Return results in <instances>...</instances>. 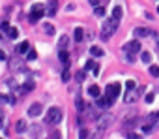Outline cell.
Wrapping results in <instances>:
<instances>
[{
    "mask_svg": "<svg viewBox=\"0 0 159 139\" xmlns=\"http://www.w3.org/2000/svg\"><path fill=\"white\" fill-rule=\"evenodd\" d=\"M157 11H159V8H157Z\"/></svg>",
    "mask_w": 159,
    "mask_h": 139,
    "instance_id": "obj_45",
    "label": "cell"
},
{
    "mask_svg": "<svg viewBox=\"0 0 159 139\" xmlns=\"http://www.w3.org/2000/svg\"><path fill=\"white\" fill-rule=\"evenodd\" d=\"M36 88V83H34V81H26V83H23V85H21V94H28V92H32V90Z\"/></svg>",
    "mask_w": 159,
    "mask_h": 139,
    "instance_id": "obj_14",
    "label": "cell"
},
{
    "mask_svg": "<svg viewBox=\"0 0 159 139\" xmlns=\"http://www.w3.org/2000/svg\"><path fill=\"white\" fill-rule=\"evenodd\" d=\"M6 85H8V86H9V88L13 90V92H15V90H17V83H15V81H13V79H9V81H6Z\"/></svg>",
    "mask_w": 159,
    "mask_h": 139,
    "instance_id": "obj_34",
    "label": "cell"
},
{
    "mask_svg": "<svg viewBox=\"0 0 159 139\" xmlns=\"http://www.w3.org/2000/svg\"><path fill=\"white\" fill-rule=\"evenodd\" d=\"M26 59H28V60H36V59H37V53H36L34 49H30V51L26 53Z\"/></svg>",
    "mask_w": 159,
    "mask_h": 139,
    "instance_id": "obj_32",
    "label": "cell"
},
{
    "mask_svg": "<svg viewBox=\"0 0 159 139\" xmlns=\"http://www.w3.org/2000/svg\"><path fill=\"white\" fill-rule=\"evenodd\" d=\"M53 139H62V134H60V132H55V134H53Z\"/></svg>",
    "mask_w": 159,
    "mask_h": 139,
    "instance_id": "obj_41",
    "label": "cell"
},
{
    "mask_svg": "<svg viewBox=\"0 0 159 139\" xmlns=\"http://www.w3.org/2000/svg\"><path fill=\"white\" fill-rule=\"evenodd\" d=\"M58 59H60V62H62V66H66V68H69V53L68 51H60L58 53Z\"/></svg>",
    "mask_w": 159,
    "mask_h": 139,
    "instance_id": "obj_16",
    "label": "cell"
},
{
    "mask_svg": "<svg viewBox=\"0 0 159 139\" xmlns=\"http://www.w3.org/2000/svg\"><path fill=\"white\" fill-rule=\"evenodd\" d=\"M125 59H127V62L133 64V62H135V55H127V53H125Z\"/></svg>",
    "mask_w": 159,
    "mask_h": 139,
    "instance_id": "obj_40",
    "label": "cell"
},
{
    "mask_svg": "<svg viewBox=\"0 0 159 139\" xmlns=\"http://www.w3.org/2000/svg\"><path fill=\"white\" fill-rule=\"evenodd\" d=\"M137 126H139V118H127L124 122V132H131V130H135Z\"/></svg>",
    "mask_w": 159,
    "mask_h": 139,
    "instance_id": "obj_13",
    "label": "cell"
},
{
    "mask_svg": "<svg viewBox=\"0 0 159 139\" xmlns=\"http://www.w3.org/2000/svg\"><path fill=\"white\" fill-rule=\"evenodd\" d=\"M157 120H159V113H150V115H148V117L144 118V122H142V124H157Z\"/></svg>",
    "mask_w": 159,
    "mask_h": 139,
    "instance_id": "obj_18",
    "label": "cell"
},
{
    "mask_svg": "<svg viewBox=\"0 0 159 139\" xmlns=\"http://www.w3.org/2000/svg\"><path fill=\"white\" fill-rule=\"evenodd\" d=\"M112 19H116V21L122 19V6H114L112 8Z\"/></svg>",
    "mask_w": 159,
    "mask_h": 139,
    "instance_id": "obj_23",
    "label": "cell"
},
{
    "mask_svg": "<svg viewBox=\"0 0 159 139\" xmlns=\"http://www.w3.org/2000/svg\"><path fill=\"white\" fill-rule=\"evenodd\" d=\"M141 60H142L144 64H148V62L152 60V55L148 53V51H141Z\"/></svg>",
    "mask_w": 159,
    "mask_h": 139,
    "instance_id": "obj_28",
    "label": "cell"
},
{
    "mask_svg": "<svg viewBox=\"0 0 159 139\" xmlns=\"http://www.w3.org/2000/svg\"><path fill=\"white\" fill-rule=\"evenodd\" d=\"M95 107H99V109H109V107H112V102H110L109 98L105 94H101L99 98H95Z\"/></svg>",
    "mask_w": 159,
    "mask_h": 139,
    "instance_id": "obj_9",
    "label": "cell"
},
{
    "mask_svg": "<svg viewBox=\"0 0 159 139\" xmlns=\"http://www.w3.org/2000/svg\"><path fill=\"white\" fill-rule=\"evenodd\" d=\"M17 36H19V30L15 27H9L8 28V38H9V40H15Z\"/></svg>",
    "mask_w": 159,
    "mask_h": 139,
    "instance_id": "obj_25",
    "label": "cell"
},
{
    "mask_svg": "<svg viewBox=\"0 0 159 139\" xmlns=\"http://www.w3.org/2000/svg\"><path fill=\"white\" fill-rule=\"evenodd\" d=\"M41 113H43V105L41 103H32L30 107H28V117H32V118L39 117Z\"/></svg>",
    "mask_w": 159,
    "mask_h": 139,
    "instance_id": "obj_10",
    "label": "cell"
},
{
    "mask_svg": "<svg viewBox=\"0 0 159 139\" xmlns=\"http://www.w3.org/2000/svg\"><path fill=\"white\" fill-rule=\"evenodd\" d=\"M124 53H127V55H137V53H141V43L137 40H133V41H129V43H125L124 45Z\"/></svg>",
    "mask_w": 159,
    "mask_h": 139,
    "instance_id": "obj_8",
    "label": "cell"
},
{
    "mask_svg": "<svg viewBox=\"0 0 159 139\" xmlns=\"http://www.w3.org/2000/svg\"><path fill=\"white\" fill-rule=\"evenodd\" d=\"M118 23L120 21H116V19H112V17L107 19L105 25H103V28H101V40H109L114 32L118 30Z\"/></svg>",
    "mask_w": 159,
    "mask_h": 139,
    "instance_id": "obj_2",
    "label": "cell"
},
{
    "mask_svg": "<svg viewBox=\"0 0 159 139\" xmlns=\"http://www.w3.org/2000/svg\"><path fill=\"white\" fill-rule=\"evenodd\" d=\"M127 139H142L141 135H137V134H131V132H127Z\"/></svg>",
    "mask_w": 159,
    "mask_h": 139,
    "instance_id": "obj_39",
    "label": "cell"
},
{
    "mask_svg": "<svg viewBox=\"0 0 159 139\" xmlns=\"http://www.w3.org/2000/svg\"><path fill=\"white\" fill-rule=\"evenodd\" d=\"M75 79H77V83H82V81L86 79V70H79L77 75H75Z\"/></svg>",
    "mask_w": 159,
    "mask_h": 139,
    "instance_id": "obj_29",
    "label": "cell"
},
{
    "mask_svg": "<svg viewBox=\"0 0 159 139\" xmlns=\"http://www.w3.org/2000/svg\"><path fill=\"white\" fill-rule=\"evenodd\" d=\"M28 135H30L32 139H41V137H43V126H41L39 122L30 124V126H28Z\"/></svg>",
    "mask_w": 159,
    "mask_h": 139,
    "instance_id": "obj_6",
    "label": "cell"
},
{
    "mask_svg": "<svg viewBox=\"0 0 159 139\" xmlns=\"http://www.w3.org/2000/svg\"><path fill=\"white\" fill-rule=\"evenodd\" d=\"M75 105H77V111L81 113V111H86V103H84V100L81 98V96H77V98H75Z\"/></svg>",
    "mask_w": 159,
    "mask_h": 139,
    "instance_id": "obj_22",
    "label": "cell"
},
{
    "mask_svg": "<svg viewBox=\"0 0 159 139\" xmlns=\"http://www.w3.org/2000/svg\"><path fill=\"white\" fill-rule=\"evenodd\" d=\"M0 126H2V117H0Z\"/></svg>",
    "mask_w": 159,
    "mask_h": 139,
    "instance_id": "obj_44",
    "label": "cell"
},
{
    "mask_svg": "<svg viewBox=\"0 0 159 139\" xmlns=\"http://www.w3.org/2000/svg\"><path fill=\"white\" fill-rule=\"evenodd\" d=\"M112 122H114V117H112V115H109V113H107V115H101V117L95 120V124H97V128H95V137L99 139L101 135L107 132V128H109Z\"/></svg>",
    "mask_w": 159,
    "mask_h": 139,
    "instance_id": "obj_1",
    "label": "cell"
},
{
    "mask_svg": "<svg viewBox=\"0 0 159 139\" xmlns=\"http://www.w3.org/2000/svg\"><path fill=\"white\" fill-rule=\"evenodd\" d=\"M125 88H127V90H133V88H137V86H135V81H131V79H129V81L125 83Z\"/></svg>",
    "mask_w": 159,
    "mask_h": 139,
    "instance_id": "obj_36",
    "label": "cell"
},
{
    "mask_svg": "<svg viewBox=\"0 0 159 139\" xmlns=\"http://www.w3.org/2000/svg\"><path fill=\"white\" fill-rule=\"evenodd\" d=\"M69 79H71V75H69V72H68V70H66V72L62 73V81H64V83H68Z\"/></svg>",
    "mask_w": 159,
    "mask_h": 139,
    "instance_id": "obj_37",
    "label": "cell"
},
{
    "mask_svg": "<svg viewBox=\"0 0 159 139\" xmlns=\"http://www.w3.org/2000/svg\"><path fill=\"white\" fill-rule=\"evenodd\" d=\"M43 30L47 32V34H49V36H53V34H55V27H53V25H51V23H43Z\"/></svg>",
    "mask_w": 159,
    "mask_h": 139,
    "instance_id": "obj_26",
    "label": "cell"
},
{
    "mask_svg": "<svg viewBox=\"0 0 159 139\" xmlns=\"http://www.w3.org/2000/svg\"><path fill=\"white\" fill-rule=\"evenodd\" d=\"M94 13H95V17H103V15H105V8H103V6H95Z\"/></svg>",
    "mask_w": 159,
    "mask_h": 139,
    "instance_id": "obj_30",
    "label": "cell"
},
{
    "mask_svg": "<svg viewBox=\"0 0 159 139\" xmlns=\"http://www.w3.org/2000/svg\"><path fill=\"white\" fill-rule=\"evenodd\" d=\"M15 51H17V55H26L28 51H30V43H28V41H23V43H19L17 47H15Z\"/></svg>",
    "mask_w": 159,
    "mask_h": 139,
    "instance_id": "obj_17",
    "label": "cell"
},
{
    "mask_svg": "<svg viewBox=\"0 0 159 139\" xmlns=\"http://www.w3.org/2000/svg\"><path fill=\"white\" fill-rule=\"evenodd\" d=\"M90 55L92 57H103V49H99V47H90Z\"/></svg>",
    "mask_w": 159,
    "mask_h": 139,
    "instance_id": "obj_27",
    "label": "cell"
},
{
    "mask_svg": "<svg viewBox=\"0 0 159 139\" xmlns=\"http://www.w3.org/2000/svg\"><path fill=\"white\" fill-rule=\"evenodd\" d=\"M62 117H64V113L60 107H51L49 111H47V117H45V122H49V124H60L62 122Z\"/></svg>",
    "mask_w": 159,
    "mask_h": 139,
    "instance_id": "obj_3",
    "label": "cell"
},
{
    "mask_svg": "<svg viewBox=\"0 0 159 139\" xmlns=\"http://www.w3.org/2000/svg\"><path fill=\"white\" fill-rule=\"evenodd\" d=\"M82 40H84V32H82V28H75V41L81 43Z\"/></svg>",
    "mask_w": 159,
    "mask_h": 139,
    "instance_id": "obj_24",
    "label": "cell"
},
{
    "mask_svg": "<svg viewBox=\"0 0 159 139\" xmlns=\"http://www.w3.org/2000/svg\"><path fill=\"white\" fill-rule=\"evenodd\" d=\"M15 132H17V134L28 132V124H26V120H17V124H15Z\"/></svg>",
    "mask_w": 159,
    "mask_h": 139,
    "instance_id": "obj_20",
    "label": "cell"
},
{
    "mask_svg": "<svg viewBox=\"0 0 159 139\" xmlns=\"http://www.w3.org/2000/svg\"><path fill=\"white\" fill-rule=\"evenodd\" d=\"M150 75L159 77V66H150Z\"/></svg>",
    "mask_w": 159,
    "mask_h": 139,
    "instance_id": "obj_33",
    "label": "cell"
},
{
    "mask_svg": "<svg viewBox=\"0 0 159 139\" xmlns=\"http://www.w3.org/2000/svg\"><path fill=\"white\" fill-rule=\"evenodd\" d=\"M0 60H8V57H6L4 51H0Z\"/></svg>",
    "mask_w": 159,
    "mask_h": 139,
    "instance_id": "obj_42",
    "label": "cell"
},
{
    "mask_svg": "<svg viewBox=\"0 0 159 139\" xmlns=\"http://www.w3.org/2000/svg\"><path fill=\"white\" fill-rule=\"evenodd\" d=\"M141 92H142V88H133V90H127V92H125V96H124V102H125V103H135L137 100L141 98Z\"/></svg>",
    "mask_w": 159,
    "mask_h": 139,
    "instance_id": "obj_7",
    "label": "cell"
},
{
    "mask_svg": "<svg viewBox=\"0 0 159 139\" xmlns=\"http://www.w3.org/2000/svg\"><path fill=\"white\" fill-rule=\"evenodd\" d=\"M118 94H120V83H110V85H107V88H105V96H107L112 103L116 102Z\"/></svg>",
    "mask_w": 159,
    "mask_h": 139,
    "instance_id": "obj_4",
    "label": "cell"
},
{
    "mask_svg": "<svg viewBox=\"0 0 159 139\" xmlns=\"http://www.w3.org/2000/svg\"><path fill=\"white\" fill-rule=\"evenodd\" d=\"M154 98H155L154 92H148V94H146V98H144V102H146V103H152V102H154Z\"/></svg>",
    "mask_w": 159,
    "mask_h": 139,
    "instance_id": "obj_35",
    "label": "cell"
},
{
    "mask_svg": "<svg viewBox=\"0 0 159 139\" xmlns=\"http://www.w3.org/2000/svg\"><path fill=\"white\" fill-rule=\"evenodd\" d=\"M56 11H58V2H56V0H49V6H47V17H55Z\"/></svg>",
    "mask_w": 159,
    "mask_h": 139,
    "instance_id": "obj_12",
    "label": "cell"
},
{
    "mask_svg": "<svg viewBox=\"0 0 159 139\" xmlns=\"http://www.w3.org/2000/svg\"><path fill=\"white\" fill-rule=\"evenodd\" d=\"M94 68H95V62H94V60H88V62H86V68H84V70L88 72V70H94Z\"/></svg>",
    "mask_w": 159,
    "mask_h": 139,
    "instance_id": "obj_38",
    "label": "cell"
},
{
    "mask_svg": "<svg viewBox=\"0 0 159 139\" xmlns=\"http://www.w3.org/2000/svg\"><path fill=\"white\" fill-rule=\"evenodd\" d=\"M43 15H45V8H43V6H34V8H32V11H30V15H28V21L30 23H37L39 21L41 17H43Z\"/></svg>",
    "mask_w": 159,
    "mask_h": 139,
    "instance_id": "obj_5",
    "label": "cell"
},
{
    "mask_svg": "<svg viewBox=\"0 0 159 139\" xmlns=\"http://www.w3.org/2000/svg\"><path fill=\"white\" fill-rule=\"evenodd\" d=\"M58 47H60V51H68V47H69V38H68V34L60 36V40H58Z\"/></svg>",
    "mask_w": 159,
    "mask_h": 139,
    "instance_id": "obj_15",
    "label": "cell"
},
{
    "mask_svg": "<svg viewBox=\"0 0 159 139\" xmlns=\"http://www.w3.org/2000/svg\"><path fill=\"white\" fill-rule=\"evenodd\" d=\"M94 75H95V77L99 75V66H95V68H94Z\"/></svg>",
    "mask_w": 159,
    "mask_h": 139,
    "instance_id": "obj_43",
    "label": "cell"
},
{
    "mask_svg": "<svg viewBox=\"0 0 159 139\" xmlns=\"http://www.w3.org/2000/svg\"><path fill=\"white\" fill-rule=\"evenodd\" d=\"M137 38H146V36H150V30L148 28H144V27H139V28H135V32H133Z\"/></svg>",
    "mask_w": 159,
    "mask_h": 139,
    "instance_id": "obj_21",
    "label": "cell"
},
{
    "mask_svg": "<svg viewBox=\"0 0 159 139\" xmlns=\"http://www.w3.org/2000/svg\"><path fill=\"white\" fill-rule=\"evenodd\" d=\"M8 66L11 72H19V70H24V64L21 59H9L8 60Z\"/></svg>",
    "mask_w": 159,
    "mask_h": 139,
    "instance_id": "obj_11",
    "label": "cell"
},
{
    "mask_svg": "<svg viewBox=\"0 0 159 139\" xmlns=\"http://www.w3.org/2000/svg\"><path fill=\"white\" fill-rule=\"evenodd\" d=\"M88 135H90V132H88L86 128H81V132H79V139H90Z\"/></svg>",
    "mask_w": 159,
    "mask_h": 139,
    "instance_id": "obj_31",
    "label": "cell"
},
{
    "mask_svg": "<svg viewBox=\"0 0 159 139\" xmlns=\"http://www.w3.org/2000/svg\"><path fill=\"white\" fill-rule=\"evenodd\" d=\"M88 94H90L92 98H99V96H101V88L97 85H90V86H88Z\"/></svg>",
    "mask_w": 159,
    "mask_h": 139,
    "instance_id": "obj_19",
    "label": "cell"
}]
</instances>
